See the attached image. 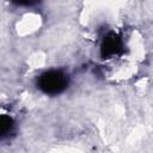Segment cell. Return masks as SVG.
Masks as SVG:
<instances>
[{
    "label": "cell",
    "mask_w": 153,
    "mask_h": 153,
    "mask_svg": "<svg viewBox=\"0 0 153 153\" xmlns=\"http://www.w3.org/2000/svg\"><path fill=\"white\" fill-rule=\"evenodd\" d=\"M68 86V76L60 69L43 72L37 79V87L48 96L62 93Z\"/></svg>",
    "instance_id": "obj_1"
},
{
    "label": "cell",
    "mask_w": 153,
    "mask_h": 153,
    "mask_svg": "<svg viewBox=\"0 0 153 153\" xmlns=\"http://www.w3.org/2000/svg\"><path fill=\"white\" fill-rule=\"evenodd\" d=\"M14 5L17 6H22V7H30V6H33L36 5L39 0H11Z\"/></svg>",
    "instance_id": "obj_4"
},
{
    "label": "cell",
    "mask_w": 153,
    "mask_h": 153,
    "mask_svg": "<svg viewBox=\"0 0 153 153\" xmlns=\"http://www.w3.org/2000/svg\"><path fill=\"white\" fill-rule=\"evenodd\" d=\"M123 51V41L116 32H109L102 41L100 44V56L103 59H110L112 56L120 55Z\"/></svg>",
    "instance_id": "obj_2"
},
{
    "label": "cell",
    "mask_w": 153,
    "mask_h": 153,
    "mask_svg": "<svg viewBox=\"0 0 153 153\" xmlns=\"http://www.w3.org/2000/svg\"><path fill=\"white\" fill-rule=\"evenodd\" d=\"M13 128V120L12 117L7 116V115H2L0 118V134L1 136H6L10 134V131Z\"/></svg>",
    "instance_id": "obj_3"
}]
</instances>
